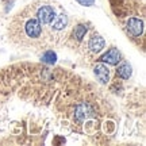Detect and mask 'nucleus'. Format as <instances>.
Here are the masks:
<instances>
[{"label": "nucleus", "mask_w": 146, "mask_h": 146, "mask_svg": "<svg viewBox=\"0 0 146 146\" xmlns=\"http://www.w3.org/2000/svg\"><path fill=\"white\" fill-rule=\"evenodd\" d=\"M104 46H106V41L99 35V34H94V35L89 38V41H88L89 52L95 53V54H96V53H100L103 49H104Z\"/></svg>", "instance_id": "nucleus-5"}, {"label": "nucleus", "mask_w": 146, "mask_h": 146, "mask_svg": "<svg viewBox=\"0 0 146 146\" xmlns=\"http://www.w3.org/2000/svg\"><path fill=\"white\" fill-rule=\"evenodd\" d=\"M120 58H122V56H120L119 50L112 47V49H110L108 52L104 53V54L99 58V61L107 62V64H110V65H116L118 62H120Z\"/></svg>", "instance_id": "nucleus-6"}, {"label": "nucleus", "mask_w": 146, "mask_h": 146, "mask_svg": "<svg viewBox=\"0 0 146 146\" xmlns=\"http://www.w3.org/2000/svg\"><path fill=\"white\" fill-rule=\"evenodd\" d=\"M77 1L84 7H91L95 4V0H77Z\"/></svg>", "instance_id": "nucleus-12"}, {"label": "nucleus", "mask_w": 146, "mask_h": 146, "mask_svg": "<svg viewBox=\"0 0 146 146\" xmlns=\"http://www.w3.org/2000/svg\"><path fill=\"white\" fill-rule=\"evenodd\" d=\"M35 18L41 22V25H50L56 18V11L52 5L42 4L35 10Z\"/></svg>", "instance_id": "nucleus-3"}, {"label": "nucleus", "mask_w": 146, "mask_h": 146, "mask_svg": "<svg viewBox=\"0 0 146 146\" xmlns=\"http://www.w3.org/2000/svg\"><path fill=\"white\" fill-rule=\"evenodd\" d=\"M8 35L12 42L25 47H42L45 45V31L41 22L29 10L19 12L8 27Z\"/></svg>", "instance_id": "nucleus-1"}, {"label": "nucleus", "mask_w": 146, "mask_h": 146, "mask_svg": "<svg viewBox=\"0 0 146 146\" xmlns=\"http://www.w3.org/2000/svg\"><path fill=\"white\" fill-rule=\"evenodd\" d=\"M56 60H57V56H56V53L53 52V50H47V52H45L43 56H42V61L46 64H54Z\"/></svg>", "instance_id": "nucleus-11"}, {"label": "nucleus", "mask_w": 146, "mask_h": 146, "mask_svg": "<svg viewBox=\"0 0 146 146\" xmlns=\"http://www.w3.org/2000/svg\"><path fill=\"white\" fill-rule=\"evenodd\" d=\"M126 30L131 36H141L143 33V22L139 18H130L126 23Z\"/></svg>", "instance_id": "nucleus-4"}, {"label": "nucleus", "mask_w": 146, "mask_h": 146, "mask_svg": "<svg viewBox=\"0 0 146 146\" xmlns=\"http://www.w3.org/2000/svg\"><path fill=\"white\" fill-rule=\"evenodd\" d=\"M116 76L119 78H123V80H129L131 77V66L129 65V62H122L118 66V70H116Z\"/></svg>", "instance_id": "nucleus-9"}, {"label": "nucleus", "mask_w": 146, "mask_h": 146, "mask_svg": "<svg viewBox=\"0 0 146 146\" xmlns=\"http://www.w3.org/2000/svg\"><path fill=\"white\" fill-rule=\"evenodd\" d=\"M88 31V27L85 26V25H77V26L74 27V30H73V38L76 39V41H83V38L85 36Z\"/></svg>", "instance_id": "nucleus-10"}, {"label": "nucleus", "mask_w": 146, "mask_h": 146, "mask_svg": "<svg viewBox=\"0 0 146 146\" xmlns=\"http://www.w3.org/2000/svg\"><path fill=\"white\" fill-rule=\"evenodd\" d=\"M66 25H68V16L62 14V15H58L53 19V22L50 23V27H52L53 31H61L66 27Z\"/></svg>", "instance_id": "nucleus-8"}, {"label": "nucleus", "mask_w": 146, "mask_h": 146, "mask_svg": "<svg viewBox=\"0 0 146 146\" xmlns=\"http://www.w3.org/2000/svg\"><path fill=\"white\" fill-rule=\"evenodd\" d=\"M94 72H95V76L98 77V80H99L100 83H103V84L108 83V80H110V70H108V68L104 64H98V65L95 66Z\"/></svg>", "instance_id": "nucleus-7"}, {"label": "nucleus", "mask_w": 146, "mask_h": 146, "mask_svg": "<svg viewBox=\"0 0 146 146\" xmlns=\"http://www.w3.org/2000/svg\"><path fill=\"white\" fill-rule=\"evenodd\" d=\"M92 116H94V107L89 103H80L76 106L74 112H73V119L77 123H83Z\"/></svg>", "instance_id": "nucleus-2"}]
</instances>
